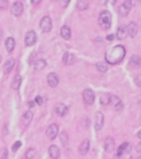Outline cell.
Listing matches in <instances>:
<instances>
[{"instance_id":"52a82bcc","label":"cell","mask_w":141,"mask_h":159,"mask_svg":"<svg viewBox=\"0 0 141 159\" xmlns=\"http://www.w3.org/2000/svg\"><path fill=\"white\" fill-rule=\"evenodd\" d=\"M46 135L48 139H55L58 137V126L57 124H50L48 128L46 130Z\"/></svg>"},{"instance_id":"f6af8a7d","label":"cell","mask_w":141,"mask_h":159,"mask_svg":"<svg viewBox=\"0 0 141 159\" xmlns=\"http://www.w3.org/2000/svg\"><path fill=\"white\" fill-rule=\"evenodd\" d=\"M137 138H138V139H141V130L137 132Z\"/></svg>"},{"instance_id":"8fae6325","label":"cell","mask_w":141,"mask_h":159,"mask_svg":"<svg viewBox=\"0 0 141 159\" xmlns=\"http://www.w3.org/2000/svg\"><path fill=\"white\" fill-rule=\"evenodd\" d=\"M128 26H120L118 28H117V38L120 39V40H124V39L128 36Z\"/></svg>"},{"instance_id":"8d00e7d4","label":"cell","mask_w":141,"mask_h":159,"mask_svg":"<svg viewBox=\"0 0 141 159\" xmlns=\"http://www.w3.org/2000/svg\"><path fill=\"white\" fill-rule=\"evenodd\" d=\"M69 3H70V0H61V6L62 7H67Z\"/></svg>"},{"instance_id":"7c38bea8","label":"cell","mask_w":141,"mask_h":159,"mask_svg":"<svg viewBox=\"0 0 141 159\" xmlns=\"http://www.w3.org/2000/svg\"><path fill=\"white\" fill-rule=\"evenodd\" d=\"M94 126H96V130H101L103 126V115L102 112H97L96 114V123H94Z\"/></svg>"},{"instance_id":"d6986e66","label":"cell","mask_w":141,"mask_h":159,"mask_svg":"<svg viewBox=\"0 0 141 159\" xmlns=\"http://www.w3.org/2000/svg\"><path fill=\"white\" fill-rule=\"evenodd\" d=\"M48 154H50V156H51L52 159H57V158H59L61 151H59V148H58L55 144H52V146L48 147Z\"/></svg>"},{"instance_id":"1f68e13d","label":"cell","mask_w":141,"mask_h":159,"mask_svg":"<svg viewBox=\"0 0 141 159\" xmlns=\"http://www.w3.org/2000/svg\"><path fill=\"white\" fill-rule=\"evenodd\" d=\"M22 146V142H15V144H13V147H12V151L15 153V151H18V148Z\"/></svg>"},{"instance_id":"6da1fadb","label":"cell","mask_w":141,"mask_h":159,"mask_svg":"<svg viewBox=\"0 0 141 159\" xmlns=\"http://www.w3.org/2000/svg\"><path fill=\"white\" fill-rule=\"evenodd\" d=\"M124 56H125L124 46H115L109 52H106V62L109 64H117L124 59Z\"/></svg>"},{"instance_id":"9c48e42d","label":"cell","mask_w":141,"mask_h":159,"mask_svg":"<svg viewBox=\"0 0 141 159\" xmlns=\"http://www.w3.org/2000/svg\"><path fill=\"white\" fill-rule=\"evenodd\" d=\"M36 41V34L35 31H28L26 34V46H34Z\"/></svg>"},{"instance_id":"9a60e30c","label":"cell","mask_w":141,"mask_h":159,"mask_svg":"<svg viewBox=\"0 0 141 159\" xmlns=\"http://www.w3.org/2000/svg\"><path fill=\"white\" fill-rule=\"evenodd\" d=\"M32 111H26L24 112V115L22 116V124L26 127V126H28L30 122H32Z\"/></svg>"},{"instance_id":"2e32d148","label":"cell","mask_w":141,"mask_h":159,"mask_svg":"<svg viewBox=\"0 0 141 159\" xmlns=\"http://www.w3.org/2000/svg\"><path fill=\"white\" fill-rule=\"evenodd\" d=\"M13 66H15V59H13V57H10V59H8V60L4 63V66H3L4 72H6V74H10L11 70L13 68Z\"/></svg>"},{"instance_id":"ee69618b","label":"cell","mask_w":141,"mask_h":159,"mask_svg":"<svg viewBox=\"0 0 141 159\" xmlns=\"http://www.w3.org/2000/svg\"><path fill=\"white\" fill-rule=\"evenodd\" d=\"M113 39H114V35H109V36H108V40H113Z\"/></svg>"},{"instance_id":"8992f818","label":"cell","mask_w":141,"mask_h":159,"mask_svg":"<svg viewBox=\"0 0 141 159\" xmlns=\"http://www.w3.org/2000/svg\"><path fill=\"white\" fill-rule=\"evenodd\" d=\"M47 83H48V86L54 88V87H57L59 84V76L55 72H50L47 75Z\"/></svg>"},{"instance_id":"484cf974","label":"cell","mask_w":141,"mask_h":159,"mask_svg":"<svg viewBox=\"0 0 141 159\" xmlns=\"http://www.w3.org/2000/svg\"><path fill=\"white\" fill-rule=\"evenodd\" d=\"M6 48H7V51L8 52L13 51V48H15V39L13 38L6 39Z\"/></svg>"},{"instance_id":"bcb514c9","label":"cell","mask_w":141,"mask_h":159,"mask_svg":"<svg viewBox=\"0 0 141 159\" xmlns=\"http://www.w3.org/2000/svg\"><path fill=\"white\" fill-rule=\"evenodd\" d=\"M138 104L141 106V96H140V98H138Z\"/></svg>"},{"instance_id":"836d02e7","label":"cell","mask_w":141,"mask_h":159,"mask_svg":"<svg viewBox=\"0 0 141 159\" xmlns=\"http://www.w3.org/2000/svg\"><path fill=\"white\" fill-rule=\"evenodd\" d=\"M135 83L141 88V76H136V78H135Z\"/></svg>"},{"instance_id":"3957f363","label":"cell","mask_w":141,"mask_h":159,"mask_svg":"<svg viewBox=\"0 0 141 159\" xmlns=\"http://www.w3.org/2000/svg\"><path fill=\"white\" fill-rule=\"evenodd\" d=\"M132 3H130V0H125L122 4H120V7H118V15H121L122 18L124 16H126V15H129V12H130V10H132Z\"/></svg>"},{"instance_id":"5bb4252c","label":"cell","mask_w":141,"mask_h":159,"mask_svg":"<svg viewBox=\"0 0 141 159\" xmlns=\"http://www.w3.org/2000/svg\"><path fill=\"white\" fill-rule=\"evenodd\" d=\"M137 31H138V26H137V24H136L135 22L129 23V24H128V34H129V36H130V38H135L136 34H137Z\"/></svg>"},{"instance_id":"4316f807","label":"cell","mask_w":141,"mask_h":159,"mask_svg":"<svg viewBox=\"0 0 141 159\" xmlns=\"http://www.w3.org/2000/svg\"><path fill=\"white\" fill-rule=\"evenodd\" d=\"M87 7H89V1H87V0H78L77 1V8L79 11L86 10Z\"/></svg>"},{"instance_id":"d4e9b609","label":"cell","mask_w":141,"mask_h":159,"mask_svg":"<svg viewBox=\"0 0 141 159\" xmlns=\"http://www.w3.org/2000/svg\"><path fill=\"white\" fill-rule=\"evenodd\" d=\"M20 84H22V76H20V75H16V76L13 78L12 83H11V87H12L13 90H19Z\"/></svg>"},{"instance_id":"e0dca14e","label":"cell","mask_w":141,"mask_h":159,"mask_svg":"<svg viewBox=\"0 0 141 159\" xmlns=\"http://www.w3.org/2000/svg\"><path fill=\"white\" fill-rule=\"evenodd\" d=\"M130 151V144L129 143H122L121 146L118 147V150H117V156H122L124 155V153H129Z\"/></svg>"},{"instance_id":"74e56055","label":"cell","mask_w":141,"mask_h":159,"mask_svg":"<svg viewBox=\"0 0 141 159\" xmlns=\"http://www.w3.org/2000/svg\"><path fill=\"white\" fill-rule=\"evenodd\" d=\"M0 7H1V8H6L7 7V0H0Z\"/></svg>"},{"instance_id":"7bdbcfd3","label":"cell","mask_w":141,"mask_h":159,"mask_svg":"<svg viewBox=\"0 0 141 159\" xmlns=\"http://www.w3.org/2000/svg\"><path fill=\"white\" fill-rule=\"evenodd\" d=\"M36 104V102H30L28 103V106H30V107H34V106H35Z\"/></svg>"},{"instance_id":"f35d334b","label":"cell","mask_w":141,"mask_h":159,"mask_svg":"<svg viewBox=\"0 0 141 159\" xmlns=\"http://www.w3.org/2000/svg\"><path fill=\"white\" fill-rule=\"evenodd\" d=\"M89 122H90V120H89L87 118L84 119V127H89Z\"/></svg>"},{"instance_id":"277c9868","label":"cell","mask_w":141,"mask_h":159,"mask_svg":"<svg viewBox=\"0 0 141 159\" xmlns=\"http://www.w3.org/2000/svg\"><path fill=\"white\" fill-rule=\"evenodd\" d=\"M52 28V22L50 19V16H45L42 20H40V29L43 32H50Z\"/></svg>"},{"instance_id":"b9f144b4","label":"cell","mask_w":141,"mask_h":159,"mask_svg":"<svg viewBox=\"0 0 141 159\" xmlns=\"http://www.w3.org/2000/svg\"><path fill=\"white\" fill-rule=\"evenodd\" d=\"M31 3L32 4H38V3H40V0H31Z\"/></svg>"},{"instance_id":"ffe728a7","label":"cell","mask_w":141,"mask_h":159,"mask_svg":"<svg viewBox=\"0 0 141 159\" xmlns=\"http://www.w3.org/2000/svg\"><path fill=\"white\" fill-rule=\"evenodd\" d=\"M112 96L110 94H101V96H99V102H101V104L106 106V104H110L112 103Z\"/></svg>"},{"instance_id":"5b68a950","label":"cell","mask_w":141,"mask_h":159,"mask_svg":"<svg viewBox=\"0 0 141 159\" xmlns=\"http://www.w3.org/2000/svg\"><path fill=\"white\" fill-rule=\"evenodd\" d=\"M94 99H96V95H94V91L90 88H86L84 91V100L86 104H93Z\"/></svg>"},{"instance_id":"d6a6232c","label":"cell","mask_w":141,"mask_h":159,"mask_svg":"<svg viewBox=\"0 0 141 159\" xmlns=\"http://www.w3.org/2000/svg\"><path fill=\"white\" fill-rule=\"evenodd\" d=\"M7 158H8V151L4 148L3 151H1V159H7Z\"/></svg>"},{"instance_id":"4fadbf2b","label":"cell","mask_w":141,"mask_h":159,"mask_svg":"<svg viewBox=\"0 0 141 159\" xmlns=\"http://www.w3.org/2000/svg\"><path fill=\"white\" fill-rule=\"evenodd\" d=\"M74 62H75V55L71 54V52H64V55H63V63L67 64V66H71Z\"/></svg>"},{"instance_id":"ac0fdd59","label":"cell","mask_w":141,"mask_h":159,"mask_svg":"<svg viewBox=\"0 0 141 159\" xmlns=\"http://www.w3.org/2000/svg\"><path fill=\"white\" fill-rule=\"evenodd\" d=\"M55 112H57V115H59V116H63V115L67 114V107L64 104H62V103H58V104L55 106Z\"/></svg>"},{"instance_id":"7dc6e473","label":"cell","mask_w":141,"mask_h":159,"mask_svg":"<svg viewBox=\"0 0 141 159\" xmlns=\"http://www.w3.org/2000/svg\"><path fill=\"white\" fill-rule=\"evenodd\" d=\"M110 1H112V3H113V4H114V3H115V1H117V0H110Z\"/></svg>"},{"instance_id":"4dcf8cb0","label":"cell","mask_w":141,"mask_h":159,"mask_svg":"<svg viewBox=\"0 0 141 159\" xmlns=\"http://www.w3.org/2000/svg\"><path fill=\"white\" fill-rule=\"evenodd\" d=\"M61 140H62V143L63 144H67V142H69V135H67V132H61Z\"/></svg>"},{"instance_id":"ab89813d","label":"cell","mask_w":141,"mask_h":159,"mask_svg":"<svg viewBox=\"0 0 141 159\" xmlns=\"http://www.w3.org/2000/svg\"><path fill=\"white\" fill-rule=\"evenodd\" d=\"M136 151H137V153H141V143H138L137 146H136Z\"/></svg>"},{"instance_id":"7402d4cb","label":"cell","mask_w":141,"mask_h":159,"mask_svg":"<svg viewBox=\"0 0 141 159\" xmlns=\"http://www.w3.org/2000/svg\"><path fill=\"white\" fill-rule=\"evenodd\" d=\"M89 148H90L89 140H87V139L82 140V143H81V146H79V153L82 154V155H85V154H86L87 151H89Z\"/></svg>"},{"instance_id":"7a4b0ae2","label":"cell","mask_w":141,"mask_h":159,"mask_svg":"<svg viewBox=\"0 0 141 159\" xmlns=\"http://www.w3.org/2000/svg\"><path fill=\"white\" fill-rule=\"evenodd\" d=\"M98 23L103 29L110 28V26H112V15H110L109 11H102L101 12V15L98 18Z\"/></svg>"},{"instance_id":"30bf717a","label":"cell","mask_w":141,"mask_h":159,"mask_svg":"<svg viewBox=\"0 0 141 159\" xmlns=\"http://www.w3.org/2000/svg\"><path fill=\"white\" fill-rule=\"evenodd\" d=\"M128 66H129V68H133V70H135V68H138V67L141 66V59L137 56V55H133V56L129 59Z\"/></svg>"},{"instance_id":"60d3db41","label":"cell","mask_w":141,"mask_h":159,"mask_svg":"<svg viewBox=\"0 0 141 159\" xmlns=\"http://www.w3.org/2000/svg\"><path fill=\"white\" fill-rule=\"evenodd\" d=\"M98 1H99V4L105 6V4H108V1H109V0H98Z\"/></svg>"},{"instance_id":"603a6c76","label":"cell","mask_w":141,"mask_h":159,"mask_svg":"<svg viewBox=\"0 0 141 159\" xmlns=\"http://www.w3.org/2000/svg\"><path fill=\"white\" fill-rule=\"evenodd\" d=\"M105 150L108 153H112L113 150H114V140L113 138H106V142H105Z\"/></svg>"},{"instance_id":"f1b7e54d","label":"cell","mask_w":141,"mask_h":159,"mask_svg":"<svg viewBox=\"0 0 141 159\" xmlns=\"http://www.w3.org/2000/svg\"><path fill=\"white\" fill-rule=\"evenodd\" d=\"M46 64H47V63H46V60H45V59H39V60H36L35 62V70H42V68H45V67H46Z\"/></svg>"},{"instance_id":"ba28073f","label":"cell","mask_w":141,"mask_h":159,"mask_svg":"<svg viewBox=\"0 0 141 159\" xmlns=\"http://www.w3.org/2000/svg\"><path fill=\"white\" fill-rule=\"evenodd\" d=\"M11 12H12V15H15V16H20L23 12V4L20 3V1L13 3L12 7H11Z\"/></svg>"},{"instance_id":"d590c367","label":"cell","mask_w":141,"mask_h":159,"mask_svg":"<svg viewBox=\"0 0 141 159\" xmlns=\"http://www.w3.org/2000/svg\"><path fill=\"white\" fill-rule=\"evenodd\" d=\"M35 102H36V104H42V103H43L42 96H36V98H35Z\"/></svg>"},{"instance_id":"44dd1931","label":"cell","mask_w":141,"mask_h":159,"mask_svg":"<svg viewBox=\"0 0 141 159\" xmlns=\"http://www.w3.org/2000/svg\"><path fill=\"white\" fill-rule=\"evenodd\" d=\"M112 103H113V107H114L115 111L122 110V102L118 96H112Z\"/></svg>"},{"instance_id":"83f0119b","label":"cell","mask_w":141,"mask_h":159,"mask_svg":"<svg viewBox=\"0 0 141 159\" xmlns=\"http://www.w3.org/2000/svg\"><path fill=\"white\" fill-rule=\"evenodd\" d=\"M96 67L99 72H106V71H108V64H106L105 62H98Z\"/></svg>"},{"instance_id":"cb8c5ba5","label":"cell","mask_w":141,"mask_h":159,"mask_svg":"<svg viewBox=\"0 0 141 159\" xmlns=\"http://www.w3.org/2000/svg\"><path fill=\"white\" fill-rule=\"evenodd\" d=\"M61 36L63 39H66V40H69V39L71 38V31H70V28H69L67 26H63L61 28Z\"/></svg>"},{"instance_id":"f546056e","label":"cell","mask_w":141,"mask_h":159,"mask_svg":"<svg viewBox=\"0 0 141 159\" xmlns=\"http://www.w3.org/2000/svg\"><path fill=\"white\" fill-rule=\"evenodd\" d=\"M36 155V150L35 148H28L26 153V159H32Z\"/></svg>"},{"instance_id":"e575fe53","label":"cell","mask_w":141,"mask_h":159,"mask_svg":"<svg viewBox=\"0 0 141 159\" xmlns=\"http://www.w3.org/2000/svg\"><path fill=\"white\" fill-rule=\"evenodd\" d=\"M130 3H132V6L133 7H136V6H140L141 0H130Z\"/></svg>"}]
</instances>
